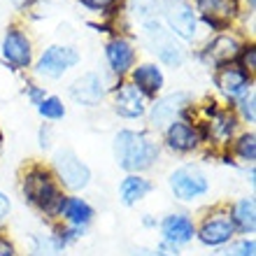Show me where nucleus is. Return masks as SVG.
Listing matches in <instances>:
<instances>
[{"instance_id":"obj_1","label":"nucleus","mask_w":256,"mask_h":256,"mask_svg":"<svg viewBox=\"0 0 256 256\" xmlns=\"http://www.w3.org/2000/svg\"><path fill=\"white\" fill-rule=\"evenodd\" d=\"M158 152V142L144 130H119L114 138V158L130 175L152 168Z\"/></svg>"},{"instance_id":"obj_2","label":"nucleus","mask_w":256,"mask_h":256,"mask_svg":"<svg viewBox=\"0 0 256 256\" xmlns=\"http://www.w3.org/2000/svg\"><path fill=\"white\" fill-rule=\"evenodd\" d=\"M24 196L28 202H33L38 210H42L49 216H58L61 202L66 196L61 194L54 175L44 168H30L24 175Z\"/></svg>"},{"instance_id":"obj_3","label":"nucleus","mask_w":256,"mask_h":256,"mask_svg":"<svg viewBox=\"0 0 256 256\" xmlns=\"http://www.w3.org/2000/svg\"><path fill=\"white\" fill-rule=\"evenodd\" d=\"M54 172L61 180V184L70 191L86 189L91 182V170L72 149H61L54 156Z\"/></svg>"},{"instance_id":"obj_4","label":"nucleus","mask_w":256,"mask_h":256,"mask_svg":"<svg viewBox=\"0 0 256 256\" xmlns=\"http://www.w3.org/2000/svg\"><path fill=\"white\" fill-rule=\"evenodd\" d=\"M144 28H147V42H149V47H152V52H154V54L158 56L168 68H180L182 66L184 63V49H182V44L175 40V35L170 33V30H166L158 21L147 24Z\"/></svg>"},{"instance_id":"obj_5","label":"nucleus","mask_w":256,"mask_h":256,"mask_svg":"<svg viewBox=\"0 0 256 256\" xmlns=\"http://www.w3.org/2000/svg\"><path fill=\"white\" fill-rule=\"evenodd\" d=\"M196 236L202 244L208 247H224L228 244L236 236V224L230 219V212L216 210L205 216V222L200 224V228H196Z\"/></svg>"},{"instance_id":"obj_6","label":"nucleus","mask_w":256,"mask_h":256,"mask_svg":"<svg viewBox=\"0 0 256 256\" xmlns=\"http://www.w3.org/2000/svg\"><path fill=\"white\" fill-rule=\"evenodd\" d=\"M170 189L180 200H196V198L208 194V177L196 166H182L170 175Z\"/></svg>"},{"instance_id":"obj_7","label":"nucleus","mask_w":256,"mask_h":256,"mask_svg":"<svg viewBox=\"0 0 256 256\" xmlns=\"http://www.w3.org/2000/svg\"><path fill=\"white\" fill-rule=\"evenodd\" d=\"M80 61V56L72 47H66V44H52L49 49H44V54L40 56V61L35 66V72L42 74V77H49V80H58L63 74Z\"/></svg>"},{"instance_id":"obj_8","label":"nucleus","mask_w":256,"mask_h":256,"mask_svg":"<svg viewBox=\"0 0 256 256\" xmlns=\"http://www.w3.org/2000/svg\"><path fill=\"white\" fill-rule=\"evenodd\" d=\"M161 7H163L161 12L166 14V21L172 28L170 33L180 35L182 40H194L198 21H196V14L189 2L186 0H163Z\"/></svg>"},{"instance_id":"obj_9","label":"nucleus","mask_w":256,"mask_h":256,"mask_svg":"<svg viewBox=\"0 0 256 256\" xmlns=\"http://www.w3.org/2000/svg\"><path fill=\"white\" fill-rule=\"evenodd\" d=\"M189 102H191V96L184 94V91L163 96L161 100L154 102V108L149 112V122H152V126L156 130H163V128H168L172 122L182 119L184 110L189 108Z\"/></svg>"},{"instance_id":"obj_10","label":"nucleus","mask_w":256,"mask_h":256,"mask_svg":"<svg viewBox=\"0 0 256 256\" xmlns=\"http://www.w3.org/2000/svg\"><path fill=\"white\" fill-rule=\"evenodd\" d=\"M216 86L222 88V94L228 96L230 100H240L244 94H250L252 74L240 66H222L216 72Z\"/></svg>"},{"instance_id":"obj_11","label":"nucleus","mask_w":256,"mask_h":256,"mask_svg":"<svg viewBox=\"0 0 256 256\" xmlns=\"http://www.w3.org/2000/svg\"><path fill=\"white\" fill-rule=\"evenodd\" d=\"M114 110L124 119H138L147 112V98L135 88L133 82H122L114 91Z\"/></svg>"},{"instance_id":"obj_12","label":"nucleus","mask_w":256,"mask_h":256,"mask_svg":"<svg viewBox=\"0 0 256 256\" xmlns=\"http://www.w3.org/2000/svg\"><path fill=\"white\" fill-rule=\"evenodd\" d=\"M70 96H72V100L80 102V105L96 108V105H100L102 98H105V84H102V80L96 72H86L72 82Z\"/></svg>"},{"instance_id":"obj_13","label":"nucleus","mask_w":256,"mask_h":256,"mask_svg":"<svg viewBox=\"0 0 256 256\" xmlns=\"http://www.w3.org/2000/svg\"><path fill=\"white\" fill-rule=\"evenodd\" d=\"M2 56L16 68H28L33 58V49L26 33H21L19 28H7L2 38Z\"/></svg>"},{"instance_id":"obj_14","label":"nucleus","mask_w":256,"mask_h":256,"mask_svg":"<svg viewBox=\"0 0 256 256\" xmlns=\"http://www.w3.org/2000/svg\"><path fill=\"white\" fill-rule=\"evenodd\" d=\"M238 119L226 110H216L212 119L205 124H200L198 133H200V140H216L219 144H226V142L233 140V133H236Z\"/></svg>"},{"instance_id":"obj_15","label":"nucleus","mask_w":256,"mask_h":256,"mask_svg":"<svg viewBox=\"0 0 256 256\" xmlns=\"http://www.w3.org/2000/svg\"><path fill=\"white\" fill-rule=\"evenodd\" d=\"M166 142L172 152H180V154H186V152H194L198 144H200V133H198V126H191L189 122L184 119H177L166 128Z\"/></svg>"},{"instance_id":"obj_16","label":"nucleus","mask_w":256,"mask_h":256,"mask_svg":"<svg viewBox=\"0 0 256 256\" xmlns=\"http://www.w3.org/2000/svg\"><path fill=\"white\" fill-rule=\"evenodd\" d=\"M196 7L212 28H226L238 14V0H196Z\"/></svg>"},{"instance_id":"obj_17","label":"nucleus","mask_w":256,"mask_h":256,"mask_svg":"<svg viewBox=\"0 0 256 256\" xmlns=\"http://www.w3.org/2000/svg\"><path fill=\"white\" fill-rule=\"evenodd\" d=\"M130 82L135 84V88L140 91L144 98H156V94L163 88V72L161 68H156V63H142L133 70Z\"/></svg>"},{"instance_id":"obj_18","label":"nucleus","mask_w":256,"mask_h":256,"mask_svg":"<svg viewBox=\"0 0 256 256\" xmlns=\"http://www.w3.org/2000/svg\"><path fill=\"white\" fill-rule=\"evenodd\" d=\"M163 240H168L172 244H186L189 240H194L196 236V224L191 222L186 214H168L161 224Z\"/></svg>"},{"instance_id":"obj_19","label":"nucleus","mask_w":256,"mask_h":256,"mask_svg":"<svg viewBox=\"0 0 256 256\" xmlns=\"http://www.w3.org/2000/svg\"><path fill=\"white\" fill-rule=\"evenodd\" d=\"M105 56H108L110 68H112L116 74H126L135 63V49L126 38H114L112 42H108Z\"/></svg>"},{"instance_id":"obj_20","label":"nucleus","mask_w":256,"mask_h":256,"mask_svg":"<svg viewBox=\"0 0 256 256\" xmlns=\"http://www.w3.org/2000/svg\"><path fill=\"white\" fill-rule=\"evenodd\" d=\"M238 52H240V42L233 38V35H219L208 44L205 49V58L210 63H214L216 68L228 66L230 61L238 58Z\"/></svg>"},{"instance_id":"obj_21","label":"nucleus","mask_w":256,"mask_h":256,"mask_svg":"<svg viewBox=\"0 0 256 256\" xmlns=\"http://www.w3.org/2000/svg\"><path fill=\"white\" fill-rule=\"evenodd\" d=\"M58 216H63L74 228H84V226H88L91 219H94V208H91L84 198H74V196L68 198L66 196L61 202V210H58Z\"/></svg>"},{"instance_id":"obj_22","label":"nucleus","mask_w":256,"mask_h":256,"mask_svg":"<svg viewBox=\"0 0 256 256\" xmlns=\"http://www.w3.org/2000/svg\"><path fill=\"white\" fill-rule=\"evenodd\" d=\"M230 219L236 224V230L252 236L256 228V208H254V198H242L238 200L230 210Z\"/></svg>"},{"instance_id":"obj_23","label":"nucleus","mask_w":256,"mask_h":256,"mask_svg":"<svg viewBox=\"0 0 256 256\" xmlns=\"http://www.w3.org/2000/svg\"><path fill=\"white\" fill-rule=\"evenodd\" d=\"M152 191V182L140 175H128L122 184H119V198L124 205H135L140 202L144 196Z\"/></svg>"},{"instance_id":"obj_24","label":"nucleus","mask_w":256,"mask_h":256,"mask_svg":"<svg viewBox=\"0 0 256 256\" xmlns=\"http://www.w3.org/2000/svg\"><path fill=\"white\" fill-rule=\"evenodd\" d=\"M130 10H133L135 19L140 21L142 26L154 24L158 12H161V0H130Z\"/></svg>"},{"instance_id":"obj_25","label":"nucleus","mask_w":256,"mask_h":256,"mask_svg":"<svg viewBox=\"0 0 256 256\" xmlns=\"http://www.w3.org/2000/svg\"><path fill=\"white\" fill-rule=\"evenodd\" d=\"M212 256H256V242L254 240H238V242H228L219 247Z\"/></svg>"},{"instance_id":"obj_26","label":"nucleus","mask_w":256,"mask_h":256,"mask_svg":"<svg viewBox=\"0 0 256 256\" xmlns=\"http://www.w3.org/2000/svg\"><path fill=\"white\" fill-rule=\"evenodd\" d=\"M38 112H40L44 119L56 122V119H63V116H66V105H63L61 98H56V96H47V98L38 105Z\"/></svg>"},{"instance_id":"obj_27","label":"nucleus","mask_w":256,"mask_h":256,"mask_svg":"<svg viewBox=\"0 0 256 256\" xmlns=\"http://www.w3.org/2000/svg\"><path fill=\"white\" fill-rule=\"evenodd\" d=\"M236 154L247 163H254L256 158V135L254 133H244L236 140Z\"/></svg>"},{"instance_id":"obj_28","label":"nucleus","mask_w":256,"mask_h":256,"mask_svg":"<svg viewBox=\"0 0 256 256\" xmlns=\"http://www.w3.org/2000/svg\"><path fill=\"white\" fill-rule=\"evenodd\" d=\"M30 256H63V247L54 238H38Z\"/></svg>"},{"instance_id":"obj_29","label":"nucleus","mask_w":256,"mask_h":256,"mask_svg":"<svg viewBox=\"0 0 256 256\" xmlns=\"http://www.w3.org/2000/svg\"><path fill=\"white\" fill-rule=\"evenodd\" d=\"M238 61H240V68H242V70L252 72V70L256 68V47L254 44L240 47V52H238Z\"/></svg>"},{"instance_id":"obj_30","label":"nucleus","mask_w":256,"mask_h":256,"mask_svg":"<svg viewBox=\"0 0 256 256\" xmlns=\"http://www.w3.org/2000/svg\"><path fill=\"white\" fill-rule=\"evenodd\" d=\"M238 102H240V112H242L244 122L254 124V122H256V112H254V102H256V98H254V91H250V94H244Z\"/></svg>"},{"instance_id":"obj_31","label":"nucleus","mask_w":256,"mask_h":256,"mask_svg":"<svg viewBox=\"0 0 256 256\" xmlns=\"http://www.w3.org/2000/svg\"><path fill=\"white\" fill-rule=\"evenodd\" d=\"M156 254H158V256H180V250H177V244L168 242V240H163V242L156 247Z\"/></svg>"},{"instance_id":"obj_32","label":"nucleus","mask_w":256,"mask_h":256,"mask_svg":"<svg viewBox=\"0 0 256 256\" xmlns=\"http://www.w3.org/2000/svg\"><path fill=\"white\" fill-rule=\"evenodd\" d=\"M84 7L88 10H110V5L114 2V0H80Z\"/></svg>"},{"instance_id":"obj_33","label":"nucleus","mask_w":256,"mask_h":256,"mask_svg":"<svg viewBox=\"0 0 256 256\" xmlns=\"http://www.w3.org/2000/svg\"><path fill=\"white\" fill-rule=\"evenodd\" d=\"M28 98L35 102V105H40L47 96H44V88H40V86H33V84H28Z\"/></svg>"},{"instance_id":"obj_34","label":"nucleus","mask_w":256,"mask_h":256,"mask_svg":"<svg viewBox=\"0 0 256 256\" xmlns=\"http://www.w3.org/2000/svg\"><path fill=\"white\" fill-rule=\"evenodd\" d=\"M0 256H16L14 252V244L7 240V238H0Z\"/></svg>"},{"instance_id":"obj_35","label":"nucleus","mask_w":256,"mask_h":256,"mask_svg":"<svg viewBox=\"0 0 256 256\" xmlns=\"http://www.w3.org/2000/svg\"><path fill=\"white\" fill-rule=\"evenodd\" d=\"M10 208H12V205H10V198H7V196L0 191V222H2V219L10 214Z\"/></svg>"},{"instance_id":"obj_36","label":"nucleus","mask_w":256,"mask_h":256,"mask_svg":"<svg viewBox=\"0 0 256 256\" xmlns=\"http://www.w3.org/2000/svg\"><path fill=\"white\" fill-rule=\"evenodd\" d=\"M133 256H158V254H156V252H152V250H144V247H135Z\"/></svg>"},{"instance_id":"obj_37","label":"nucleus","mask_w":256,"mask_h":256,"mask_svg":"<svg viewBox=\"0 0 256 256\" xmlns=\"http://www.w3.org/2000/svg\"><path fill=\"white\" fill-rule=\"evenodd\" d=\"M40 144H42V147H47V144H49V126L40 130Z\"/></svg>"}]
</instances>
